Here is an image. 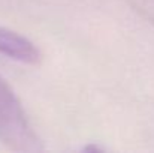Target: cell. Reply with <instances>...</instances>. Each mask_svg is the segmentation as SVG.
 <instances>
[{
    "label": "cell",
    "mask_w": 154,
    "mask_h": 153,
    "mask_svg": "<svg viewBox=\"0 0 154 153\" xmlns=\"http://www.w3.org/2000/svg\"><path fill=\"white\" fill-rule=\"evenodd\" d=\"M0 54L26 65H38L42 59L39 48L32 41L5 27H0Z\"/></svg>",
    "instance_id": "obj_2"
},
{
    "label": "cell",
    "mask_w": 154,
    "mask_h": 153,
    "mask_svg": "<svg viewBox=\"0 0 154 153\" xmlns=\"http://www.w3.org/2000/svg\"><path fill=\"white\" fill-rule=\"evenodd\" d=\"M0 141L15 152L35 153L44 149L20 99L0 77Z\"/></svg>",
    "instance_id": "obj_1"
}]
</instances>
